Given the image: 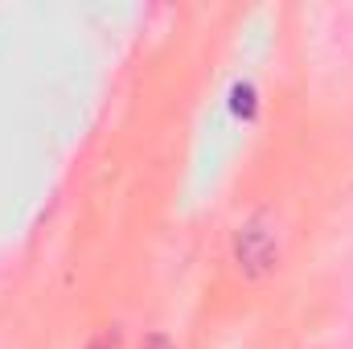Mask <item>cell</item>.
<instances>
[{"mask_svg":"<svg viewBox=\"0 0 353 349\" xmlns=\"http://www.w3.org/2000/svg\"><path fill=\"white\" fill-rule=\"evenodd\" d=\"M234 255H239V267L247 271V275H267V271H275V263H279V239L267 230V222H247L243 230H239V239H234Z\"/></svg>","mask_w":353,"mask_h":349,"instance_id":"obj_1","label":"cell"},{"mask_svg":"<svg viewBox=\"0 0 353 349\" xmlns=\"http://www.w3.org/2000/svg\"><path fill=\"white\" fill-rule=\"evenodd\" d=\"M234 111L239 115H255V90L251 87H234Z\"/></svg>","mask_w":353,"mask_h":349,"instance_id":"obj_2","label":"cell"},{"mask_svg":"<svg viewBox=\"0 0 353 349\" xmlns=\"http://www.w3.org/2000/svg\"><path fill=\"white\" fill-rule=\"evenodd\" d=\"M87 349H119V333H115V329H103Z\"/></svg>","mask_w":353,"mask_h":349,"instance_id":"obj_3","label":"cell"},{"mask_svg":"<svg viewBox=\"0 0 353 349\" xmlns=\"http://www.w3.org/2000/svg\"><path fill=\"white\" fill-rule=\"evenodd\" d=\"M144 349H176V346L169 341V337H165V333H152V337L144 341Z\"/></svg>","mask_w":353,"mask_h":349,"instance_id":"obj_4","label":"cell"}]
</instances>
